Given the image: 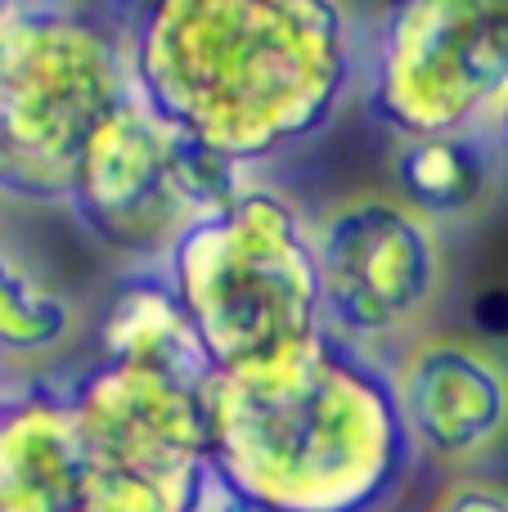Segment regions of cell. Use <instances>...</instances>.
I'll use <instances>...</instances> for the list:
<instances>
[{
	"label": "cell",
	"instance_id": "7a4b0ae2",
	"mask_svg": "<svg viewBox=\"0 0 508 512\" xmlns=\"http://www.w3.org/2000/svg\"><path fill=\"white\" fill-rule=\"evenodd\" d=\"M212 463L257 512H387L419 454L392 364L324 333L270 373L212 382Z\"/></svg>",
	"mask_w": 508,
	"mask_h": 512
},
{
	"label": "cell",
	"instance_id": "9c48e42d",
	"mask_svg": "<svg viewBox=\"0 0 508 512\" xmlns=\"http://www.w3.org/2000/svg\"><path fill=\"white\" fill-rule=\"evenodd\" d=\"M396 400L419 459L473 468L508 436V369L473 337L437 333L392 364Z\"/></svg>",
	"mask_w": 508,
	"mask_h": 512
},
{
	"label": "cell",
	"instance_id": "277c9868",
	"mask_svg": "<svg viewBox=\"0 0 508 512\" xmlns=\"http://www.w3.org/2000/svg\"><path fill=\"white\" fill-rule=\"evenodd\" d=\"M126 32L63 0L0 27V198L68 207L95 131L131 99Z\"/></svg>",
	"mask_w": 508,
	"mask_h": 512
},
{
	"label": "cell",
	"instance_id": "6da1fadb",
	"mask_svg": "<svg viewBox=\"0 0 508 512\" xmlns=\"http://www.w3.org/2000/svg\"><path fill=\"white\" fill-rule=\"evenodd\" d=\"M131 90L167 131L257 167L302 149L365 86V27L347 0H140Z\"/></svg>",
	"mask_w": 508,
	"mask_h": 512
},
{
	"label": "cell",
	"instance_id": "7c38bea8",
	"mask_svg": "<svg viewBox=\"0 0 508 512\" xmlns=\"http://www.w3.org/2000/svg\"><path fill=\"white\" fill-rule=\"evenodd\" d=\"M504 162L508 158L486 122L464 126V131L401 135L392 149L396 198L432 225L464 221L491 198Z\"/></svg>",
	"mask_w": 508,
	"mask_h": 512
},
{
	"label": "cell",
	"instance_id": "9a60e30c",
	"mask_svg": "<svg viewBox=\"0 0 508 512\" xmlns=\"http://www.w3.org/2000/svg\"><path fill=\"white\" fill-rule=\"evenodd\" d=\"M432 512H508V486L491 477H477V472H464V477H455L441 490Z\"/></svg>",
	"mask_w": 508,
	"mask_h": 512
},
{
	"label": "cell",
	"instance_id": "5b68a950",
	"mask_svg": "<svg viewBox=\"0 0 508 512\" xmlns=\"http://www.w3.org/2000/svg\"><path fill=\"white\" fill-rule=\"evenodd\" d=\"M504 95L508 0H378L360 99L396 140L477 126Z\"/></svg>",
	"mask_w": 508,
	"mask_h": 512
},
{
	"label": "cell",
	"instance_id": "52a82bcc",
	"mask_svg": "<svg viewBox=\"0 0 508 512\" xmlns=\"http://www.w3.org/2000/svg\"><path fill=\"white\" fill-rule=\"evenodd\" d=\"M68 212L104 252L135 265H162L180 230L198 221L176 167V135L135 95L95 131Z\"/></svg>",
	"mask_w": 508,
	"mask_h": 512
},
{
	"label": "cell",
	"instance_id": "4fadbf2b",
	"mask_svg": "<svg viewBox=\"0 0 508 512\" xmlns=\"http://www.w3.org/2000/svg\"><path fill=\"white\" fill-rule=\"evenodd\" d=\"M72 328H77L72 301L0 239V355L41 360L68 342Z\"/></svg>",
	"mask_w": 508,
	"mask_h": 512
},
{
	"label": "cell",
	"instance_id": "5bb4252c",
	"mask_svg": "<svg viewBox=\"0 0 508 512\" xmlns=\"http://www.w3.org/2000/svg\"><path fill=\"white\" fill-rule=\"evenodd\" d=\"M180 512H257L248 499L234 490V481L216 468L212 459H198L185 472V495H180Z\"/></svg>",
	"mask_w": 508,
	"mask_h": 512
},
{
	"label": "cell",
	"instance_id": "e0dca14e",
	"mask_svg": "<svg viewBox=\"0 0 508 512\" xmlns=\"http://www.w3.org/2000/svg\"><path fill=\"white\" fill-rule=\"evenodd\" d=\"M18 5H23V0H0V27H5L9 18L18 14Z\"/></svg>",
	"mask_w": 508,
	"mask_h": 512
},
{
	"label": "cell",
	"instance_id": "2e32d148",
	"mask_svg": "<svg viewBox=\"0 0 508 512\" xmlns=\"http://www.w3.org/2000/svg\"><path fill=\"white\" fill-rule=\"evenodd\" d=\"M486 126H491V135H495V144H500V153L508 158V95L495 104V113L486 117Z\"/></svg>",
	"mask_w": 508,
	"mask_h": 512
},
{
	"label": "cell",
	"instance_id": "3957f363",
	"mask_svg": "<svg viewBox=\"0 0 508 512\" xmlns=\"http://www.w3.org/2000/svg\"><path fill=\"white\" fill-rule=\"evenodd\" d=\"M162 270L216 382L270 373L329 333L315 234L275 185L248 180L230 207L189 221Z\"/></svg>",
	"mask_w": 508,
	"mask_h": 512
},
{
	"label": "cell",
	"instance_id": "ba28073f",
	"mask_svg": "<svg viewBox=\"0 0 508 512\" xmlns=\"http://www.w3.org/2000/svg\"><path fill=\"white\" fill-rule=\"evenodd\" d=\"M90 454L117 468L185 477L212 459V382L189 387L176 378L117 364H90L59 391Z\"/></svg>",
	"mask_w": 508,
	"mask_h": 512
},
{
	"label": "cell",
	"instance_id": "8992f818",
	"mask_svg": "<svg viewBox=\"0 0 508 512\" xmlns=\"http://www.w3.org/2000/svg\"><path fill=\"white\" fill-rule=\"evenodd\" d=\"M315 234L324 328L369 355H383L428 319L446 283V256L432 221L396 194H351L324 212Z\"/></svg>",
	"mask_w": 508,
	"mask_h": 512
},
{
	"label": "cell",
	"instance_id": "30bf717a",
	"mask_svg": "<svg viewBox=\"0 0 508 512\" xmlns=\"http://www.w3.org/2000/svg\"><path fill=\"white\" fill-rule=\"evenodd\" d=\"M95 472L59 391L0 409V512H86Z\"/></svg>",
	"mask_w": 508,
	"mask_h": 512
},
{
	"label": "cell",
	"instance_id": "8fae6325",
	"mask_svg": "<svg viewBox=\"0 0 508 512\" xmlns=\"http://www.w3.org/2000/svg\"><path fill=\"white\" fill-rule=\"evenodd\" d=\"M95 337L99 364L158 373V378H176L189 387L216 382L162 265H135L108 288Z\"/></svg>",
	"mask_w": 508,
	"mask_h": 512
}]
</instances>
